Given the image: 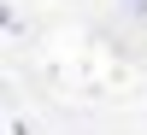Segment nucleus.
Wrapping results in <instances>:
<instances>
[{
	"label": "nucleus",
	"instance_id": "nucleus-1",
	"mask_svg": "<svg viewBox=\"0 0 147 135\" xmlns=\"http://www.w3.org/2000/svg\"><path fill=\"white\" fill-rule=\"evenodd\" d=\"M141 12H147V0H141Z\"/></svg>",
	"mask_w": 147,
	"mask_h": 135
}]
</instances>
